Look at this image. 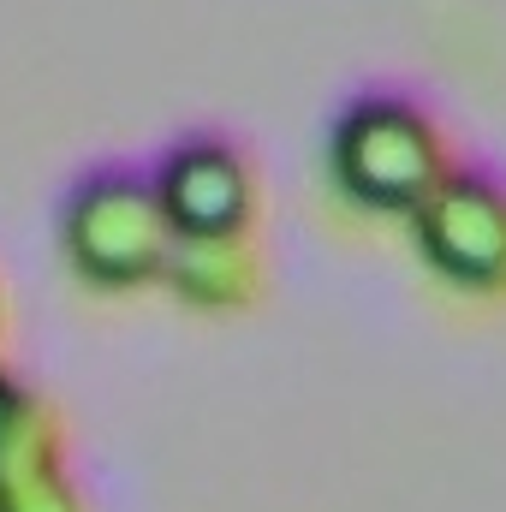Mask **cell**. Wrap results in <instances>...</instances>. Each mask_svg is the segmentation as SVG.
Returning <instances> with one entry per match:
<instances>
[{"mask_svg":"<svg viewBox=\"0 0 506 512\" xmlns=\"http://www.w3.org/2000/svg\"><path fill=\"white\" fill-rule=\"evenodd\" d=\"M447 161L453 149L435 108L399 84L358 90L328 131V173L340 197L376 215H411L429 197V185L447 173Z\"/></svg>","mask_w":506,"mask_h":512,"instance_id":"6da1fadb","label":"cell"},{"mask_svg":"<svg viewBox=\"0 0 506 512\" xmlns=\"http://www.w3.org/2000/svg\"><path fill=\"white\" fill-rule=\"evenodd\" d=\"M173 227L137 161H96L60 197V251L78 280L126 292L161 274Z\"/></svg>","mask_w":506,"mask_h":512,"instance_id":"7a4b0ae2","label":"cell"},{"mask_svg":"<svg viewBox=\"0 0 506 512\" xmlns=\"http://www.w3.org/2000/svg\"><path fill=\"white\" fill-rule=\"evenodd\" d=\"M417 256L459 292L506 286V173L483 155L447 161L429 197L411 209Z\"/></svg>","mask_w":506,"mask_h":512,"instance_id":"3957f363","label":"cell"},{"mask_svg":"<svg viewBox=\"0 0 506 512\" xmlns=\"http://www.w3.org/2000/svg\"><path fill=\"white\" fill-rule=\"evenodd\" d=\"M173 239H245L256 215V167L221 126H191L149 167Z\"/></svg>","mask_w":506,"mask_h":512,"instance_id":"277c9868","label":"cell"},{"mask_svg":"<svg viewBox=\"0 0 506 512\" xmlns=\"http://www.w3.org/2000/svg\"><path fill=\"white\" fill-rule=\"evenodd\" d=\"M191 310H239L256 292V256L245 239H173L161 274Z\"/></svg>","mask_w":506,"mask_h":512,"instance_id":"5b68a950","label":"cell"},{"mask_svg":"<svg viewBox=\"0 0 506 512\" xmlns=\"http://www.w3.org/2000/svg\"><path fill=\"white\" fill-rule=\"evenodd\" d=\"M0 512H84L48 417L0 459Z\"/></svg>","mask_w":506,"mask_h":512,"instance_id":"8992f818","label":"cell"},{"mask_svg":"<svg viewBox=\"0 0 506 512\" xmlns=\"http://www.w3.org/2000/svg\"><path fill=\"white\" fill-rule=\"evenodd\" d=\"M36 423H42L36 393H30V387H24L12 370H6V364H0V459H6V453H12L30 429H36Z\"/></svg>","mask_w":506,"mask_h":512,"instance_id":"52a82bcc","label":"cell"}]
</instances>
